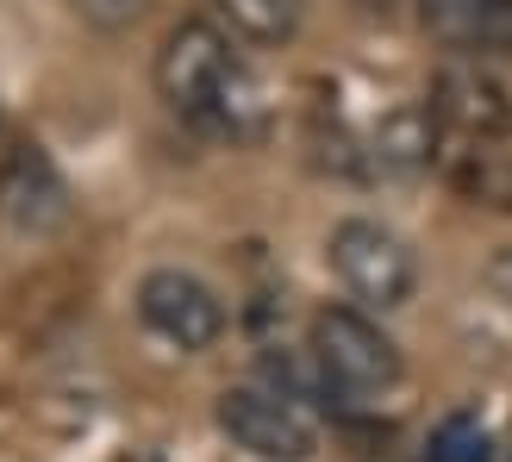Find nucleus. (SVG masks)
<instances>
[{"label":"nucleus","mask_w":512,"mask_h":462,"mask_svg":"<svg viewBox=\"0 0 512 462\" xmlns=\"http://www.w3.org/2000/svg\"><path fill=\"white\" fill-rule=\"evenodd\" d=\"M150 75H157L163 107L194 132L232 138V144H250L269 132V88L256 82V69L244 63V50L232 44V32L219 19L169 25Z\"/></svg>","instance_id":"nucleus-1"},{"label":"nucleus","mask_w":512,"mask_h":462,"mask_svg":"<svg viewBox=\"0 0 512 462\" xmlns=\"http://www.w3.org/2000/svg\"><path fill=\"white\" fill-rule=\"evenodd\" d=\"M306 350H313V363L325 369V381L350 406L381 400L388 388H400V375H406L400 344L381 331V319L369 306H319L313 325H306Z\"/></svg>","instance_id":"nucleus-2"},{"label":"nucleus","mask_w":512,"mask_h":462,"mask_svg":"<svg viewBox=\"0 0 512 462\" xmlns=\"http://www.w3.org/2000/svg\"><path fill=\"white\" fill-rule=\"evenodd\" d=\"M325 263L344 281V294L369 313H400L419 294V263L406 238L381 219H338L325 238Z\"/></svg>","instance_id":"nucleus-3"},{"label":"nucleus","mask_w":512,"mask_h":462,"mask_svg":"<svg viewBox=\"0 0 512 462\" xmlns=\"http://www.w3.org/2000/svg\"><path fill=\"white\" fill-rule=\"evenodd\" d=\"M219 431L256 462H313L319 456V431L306 419V406L263 388V381H244V388L219 394Z\"/></svg>","instance_id":"nucleus-4"},{"label":"nucleus","mask_w":512,"mask_h":462,"mask_svg":"<svg viewBox=\"0 0 512 462\" xmlns=\"http://www.w3.org/2000/svg\"><path fill=\"white\" fill-rule=\"evenodd\" d=\"M75 219V194L63 182V169L50 163L44 144H7L0 150V225L13 231V238H63Z\"/></svg>","instance_id":"nucleus-5"},{"label":"nucleus","mask_w":512,"mask_h":462,"mask_svg":"<svg viewBox=\"0 0 512 462\" xmlns=\"http://www.w3.org/2000/svg\"><path fill=\"white\" fill-rule=\"evenodd\" d=\"M425 107L438 113V125L463 144H500L512 132V88L488 69V57H450L431 75Z\"/></svg>","instance_id":"nucleus-6"},{"label":"nucleus","mask_w":512,"mask_h":462,"mask_svg":"<svg viewBox=\"0 0 512 462\" xmlns=\"http://www.w3.org/2000/svg\"><path fill=\"white\" fill-rule=\"evenodd\" d=\"M138 319L169 350H213L225 338V300L188 269H150L138 281Z\"/></svg>","instance_id":"nucleus-7"},{"label":"nucleus","mask_w":512,"mask_h":462,"mask_svg":"<svg viewBox=\"0 0 512 462\" xmlns=\"http://www.w3.org/2000/svg\"><path fill=\"white\" fill-rule=\"evenodd\" d=\"M444 125L431 107H419V100H400V107H388L375 125H369V163L375 175H400V182H413V175L438 169L444 163Z\"/></svg>","instance_id":"nucleus-8"},{"label":"nucleus","mask_w":512,"mask_h":462,"mask_svg":"<svg viewBox=\"0 0 512 462\" xmlns=\"http://www.w3.org/2000/svg\"><path fill=\"white\" fill-rule=\"evenodd\" d=\"M419 25L456 57L512 50V0H419Z\"/></svg>","instance_id":"nucleus-9"},{"label":"nucleus","mask_w":512,"mask_h":462,"mask_svg":"<svg viewBox=\"0 0 512 462\" xmlns=\"http://www.w3.org/2000/svg\"><path fill=\"white\" fill-rule=\"evenodd\" d=\"M444 175H450V188L463 200L512 219V150L469 144V150H456V157H444Z\"/></svg>","instance_id":"nucleus-10"},{"label":"nucleus","mask_w":512,"mask_h":462,"mask_svg":"<svg viewBox=\"0 0 512 462\" xmlns=\"http://www.w3.org/2000/svg\"><path fill=\"white\" fill-rule=\"evenodd\" d=\"M213 13L244 44H288L300 32V0H213Z\"/></svg>","instance_id":"nucleus-11"},{"label":"nucleus","mask_w":512,"mask_h":462,"mask_svg":"<svg viewBox=\"0 0 512 462\" xmlns=\"http://www.w3.org/2000/svg\"><path fill=\"white\" fill-rule=\"evenodd\" d=\"M425 462H494V438L475 413H450L425 438Z\"/></svg>","instance_id":"nucleus-12"},{"label":"nucleus","mask_w":512,"mask_h":462,"mask_svg":"<svg viewBox=\"0 0 512 462\" xmlns=\"http://www.w3.org/2000/svg\"><path fill=\"white\" fill-rule=\"evenodd\" d=\"M69 7L82 25H94V32H132L150 0H69Z\"/></svg>","instance_id":"nucleus-13"},{"label":"nucleus","mask_w":512,"mask_h":462,"mask_svg":"<svg viewBox=\"0 0 512 462\" xmlns=\"http://www.w3.org/2000/svg\"><path fill=\"white\" fill-rule=\"evenodd\" d=\"M125 462H163V450H132Z\"/></svg>","instance_id":"nucleus-14"},{"label":"nucleus","mask_w":512,"mask_h":462,"mask_svg":"<svg viewBox=\"0 0 512 462\" xmlns=\"http://www.w3.org/2000/svg\"><path fill=\"white\" fill-rule=\"evenodd\" d=\"M0 132H7V113H0Z\"/></svg>","instance_id":"nucleus-15"},{"label":"nucleus","mask_w":512,"mask_h":462,"mask_svg":"<svg viewBox=\"0 0 512 462\" xmlns=\"http://www.w3.org/2000/svg\"><path fill=\"white\" fill-rule=\"evenodd\" d=\"M375 7H388V0H375Z\"/></svg>","instance_id":"nucleus-16"}]
</instances>
